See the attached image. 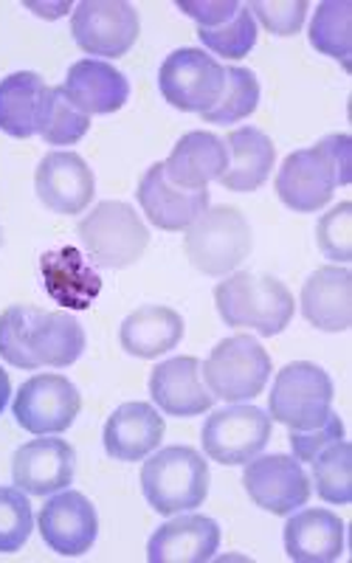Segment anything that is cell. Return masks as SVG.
Segmentation results:
<instances>
[{
	"mask_svg": "<svg viewBox=\"0 0 352 563\" xmlns=\"http://www.w3.org/2000/svg\"><path fill=\"white\" fill-rule=\"evenodd\" d=\"M85 352V330L74 316L14 305L0 313V358L18 369L77 364Z\"/></svg>",
	"mask_w": 352,
	"mask_h": 563,
	"instance_id": "1",
	"label": "cell"
},
{
	"mask_svg": "<svg viewBox=\"0 0 352 563\" xmlns=\"http://www.w3.org/2000/svg\"><path fill=\"white\" fill-rule=\"evenodd\" d=\"M350 180V135L333 133L316 147L296 150L285 158L276 175V195L288 209L314 214L333 200L336 186H346Z\"/></svg>",
	"mask_w": 352,
	"mask_h": 563,
	"instance_id": "2",
	"label": "cell"
},
{
	"mask_svg": "<svg viewBox=\"0 0 352 563\" xmlns=\"http://www.w3.org/2000/svg\"><path fill=\"white\" fill-rule=\"evenodd\" d=\"M215 305L229 327H251L263 339L279 335L294 319V296L276 276L240 271L215 288Z\"/></svg>",
	"mask_w": 352,
	"mask_h": 563,
	"instance_id": "3",
	"label": "cell"
},
{
	"mask_svg": "<svg viewBox=\"0 0 352 563\" xmlns=\"http://www.w3.org/2000/svg\"><path fill=\"white\" fill-rule=\"evenodd\" d=\"M141 493L161 516L195 510L209 493V465L198 451L186 445L158 451L141 467Z\"/></svg>",
	"mask_w": 352,
	"mask_h": 563,
	"instance_id": "4",
	"label": "cell"
},
{
	"mask_svg": "<svg viewBox=\"0 0 352 563\" xmlns=\"http://www.w3.org/2000/svg\"><path fill=\"white\" fill-rule=\"evenodd\" d=\"M251 225L234 206H209V209L186 229L184 251L189 263L209 276L231 274L249 260Z\"/></svg>",
	"mask_w": 352,
	"mask_h": 563,
	"instance_id": "5",
	"label": "cell"
},
{
	"mask_svg": "<svg viewBox=\"0 0 352 563\" xmlns=\"http://www.w3.org/2000/svg\"><path fill=\"white\" fill-rule=\"evenodd\" d=\"M90 263L99 268H130L144 256L150 245V231L133 206L122 200H105L85 214L77 229Z\"/></svg>",
	"mask_w": 352,
	"mask_h": 563,
	"instance_id": "6",
	"label": "cell"
},
{
	"mask_svg": "<svg viewBox=\"0 0 352 563\" xmlns=\"http://www.w3.org/2000/svg\"><path fill=\"white\" fill-rule=\"evenodd\" d=\"M206 389L226 404H243L263 395L271 378V355L254 335H231L200 364Z\"/></svg>",
	"mask_w": 352,
	"mask_h": 563,
	"instance_id": "7",
	"label": "cell"
},
{
	"mask_svg": "<svg viewBox=\"0 0 352 563\" xmlns=\"http://www.w3.org/2000/svg\"><path fill=\"white\" fill-rule=\"evenodd\" d=\"M333 380L310 361H294L276 375L268 397L271 420H279L290 431L319 429L333 415Z\"/></svg>",
	"mask_w": 352,
	"mask_h": 563,
	"instance_id": "8",
	"label": "cell"
},
{
	"mask_svg": "<svg viewBox=\"0 0 352 563\" xmlns=\"http://www.w3.org/2000/svg\"><path fill=\"white\" fill-rule=\"evenodd\" d=\"M158 88L184 113H209L226 88V68L200 48H178L158 70Z\"/></svg>",
	"mask_w": 352,
	"mask_h": 563,
	"instance_id": "9",
	"label": "cell"
},
{
	"mask_svg": "<svg viewBox=\"0 0 352 563\" xmlns=\"http://www.w3.org/2000/svg\"><path fill=\"white\" fill-rule=\"evenodd\" d=\"M79 409H82V395L77 391V386L63 375H52V372L29 378L18 389L12 406L20 429L37 437L68 431L77 420Z\"/></svg>",
	"mask_w": 352,
	"mask_h": 563,
	"instance_id": "10",
	"label": "cell"
},
{
	"mask_svg": "<svg viewBox=\"0 0 352 563\" xmlns=\"http://www.w3.org/2000/svg\"><path fill=\"white\" fill-rule=\"evenodd\" d=\"M139 12L122 0H85L74 9L70 34L90 57H124L139 40Z\"/></svg>",
	"mask_w": 352,
	"mask_h": 563,
	"instance_id": "11",
	"label": "cell"
},
{
	"mask_svg": "<svg viewBox=\"0 0 352 563\" xmlns=\"http://www.w3.org/2000/svg\"><path fill=\"white\" fill-rule=\"evenodd\" d=\"M271 440V417L256 406L231 404L211 411L204 426V451L220 465H245L265 451Z\"/></svg>",
	"mask_w": 352,
	"mask_h": 563,
	"instance_id": "12",
	"label": "cell"
},
{
	"mask_svg": "<svg viewBox=\"0 0 352 563\" xmlns=\"http://www.w3.org/2000/svg\"><path fill=\"white\" fill-rule=\"evenodd\" d=\"M243 485L251 501L274 516H288V512L299 510L308 505L310 493H314L301 462L285 454L254 456L251 462H245Z\"/></svg>",
	"mask_w": 352,
	"mask_h": 563,
	"instance_id": "13",
	"label": "cell"
},
{
	"mask_svg": "<svg viewBox=\"0 0 352 563\" xmlns=\"http://www.w3.org/2000/svg\"><path fill=\"white\" fill-rule=\"evenodd\" d=\"M40 536L57 555L79 558L99 536L97 507L79 490H59L40 510Z\"/></svg>",
	"mask_w": 352,
	"mask_h": 563,
	"instance_id": "14",
	"label": "cell"
},
{
	"mask_svg": "<svg viewBox=\"0 0 352 563\" xmlns=\"http://www.w3.org/2000/svg\"><path fill=\"white\" fill-rule=\"evenodd\" d=\"M77 454L54 434L20 445L12 460V479L29 496H52L74 482Z\"/></svg>",
	"mask_w": 352,
	"mask_h": 563,
	"instance_id": "15",
	"label": "cell"
},
{
	"mask_svg": "<svg viewBox=\"0 0 352 563\" xmlns=\"http://www.w3.org/2000/svg\"><path fill=\"white\" fill-rule=\"evenodd\" d=\"M34 189L45 209L57 214H82L94 200L97 180L88 161L77 153H48L34 173Z\"/></svg>",
	"mask_w": 352,
	"mask_h": 563,
	"instance_id": "16",
	"label": "cell"
},
{
	"mask_svg": "<svg viewBox=\"0 0 352 563\" xmlns=\"http://www.w3.org/2000/svg\"><path fill=\"white\" fill-rule=\"evenodd\" d=\"M139 203L150 223L164 231H186L209 209L206 189H180L164 173V161L153 164L139 180Z\"/></svg>",
	"mask_w": 352,
	"mask_h": 563,
	"instance_id": "17",
	"label": "cell"
},
{
	"mask_svg": "<svg viewBox=\"0 0 352 563\" xmlns=\"http://www.w3.org/2000/svg\"><path fill=\"white\" fill-rule=\"evenodd\" d=\"M63 93L85 115H108L130 99V82L122 70L102 59H79L68 68Z\"/></svg>",
	"mask_w": 352,
	"mask_h": 563,
	"instance_id": "18",
	"label": "cell"
},
{
	"mask_svg": "<svg viewBox=\"0 0 352 563\" xmlns=\"http://www.w3.org/2000/svg\"><path fill=\"white\" fill-rule=\"evenodd\" d=\"M150 395L161 411L173 417L204 415L215 406V395L206 389L200 375V361L180 355L158 364L150 375Z\"/></svg>",
	"mask_w": 352,
	"mask_h": 563,
	"instance_id": "19",
	"label": "cell"
},
{
	"mask_svg": "<svg viewBox=\"0 0 352 563\" xmlns=\"http://www.w3.org/2000/svg\"><path fill=\"white\" fill-rule=\"evenodd\" d=\"M301 316L321 333H344L352 324V274L344 265H324L301 288Z\"/></svg>",
	"mask_w": 352,
	"mask_h": 563,
	"instance_id": "20",
	"label": "cell"
},
{
	"mask_svg": "<svg viewBox=\"0 0 352 563\" xmlns=\"http://www.w3.org/2000/svg\"><path fill=\"white\" fill-rule=\"evenodd\" d=\"M220 527L209 516H178L161 525L147 544V561L153 563H206L218 555Z\"/></svg>",
	"mask_w": 352,
	"mask_h": 563,
	"instance_id": "21",
	"label": "cell"
},
{
	"mask_svg": "<svg viewBox=\"0 0 352 563\" xmlns=\"http://www.w3.org/2000/svg\"><path fill=\"white\" fill-rule=\"evenodd\" d=\"M229 167L226 141L206 130H193L178 141L164 161V173L180 189H206Z\"/></svg>",
	"mask_w": 352,
	"mask_h": 563,
	"instance_id": "22",
	"label": "cell"
},
{
	"mask_svg": "<svg viewBox=\"0 0 352 563\" xmlns=\"http://www.w3.org/2000/svg\"><path fill=\"white\" fill-rule=\"evenodd\" d=\"M164 440V417L150 404H124L105 422V451L119 462L147 460Z\"/></svg>",
	"mask_w": 352,
	"mask_h": 563,
	"instance_id": "23",
	"label": "cell"
},
{
	"mask_svg": "<svg viewBox=\"0 0 352 563\" xmlns=\"http://www.w3.org/2000/svg\"><path fill=\"white\" fill-rule=\"evenodd\" d=\"M285 552L296 563H333L344 552V521L324 507L296 512L285 525Z\"/></svg>",
	"mask_w": 352,
	"mask_h": 563,
	"instance_id": "24",
	"label": "cell"
},
{
	"mask_svg": "<svg viewBox=\"0 0 352 563\" xmlns=\"http://www.w3.org/2000/svg\"><path fill=\"white\" fill-rule=\"evenodd\" d=\"M223 141L226 150H229V167L220 175V184L229 192H254V189H260L268 180L271 169H274V141L256 128L231 130Z\"/></svg>",
	"mask_w": 352,
	"mask_h": 563,
	"instance_id": "25",
	"label": "cell"
},
{
	"mask_svg": "<svg viewBox=\"0 0 352 563\" xmlns=\"http://www.w3.org/2000/svg\"><path fill=\"white\" fill-rule=\"evenodd\" d=\"M48 85L32 70L9 74L0 82V130L12 139H32L40 133L45 104H48Z\"/></svg>",
	"mask_w": 352,
	"mask_h": 563,
	"instance_id": "26",
	"label": "cell"
},
{
	"mask_svg": "<svg viewBox=\"0 0 352 563\" xmlns=\"http://www.w3.org/2000/svg\"><path fill=\"white\" fill-rule=\"evenodd\" d=\"M184 339V319L164 305H144L133 310L119 327L122 350L135 358H158L175 350Z\"/></svg>",
	"mask_w": 352,
	"mask_h": 563,
	"instance_id": "27",
	"label": "cell"
},
{
	"mask_svg": "<svg viewBox=\"0 0 352 563\" xmlns=\"http://www.w3.org/2000/svg\"><path fill=\"white\" fill-rule=\"evenodd\" d=\"M43 279L48 296L57 299L59 305L74 310H85L94 305V299L102 290V279L94 268H88V263L82 260L77 249H59L43 254Z\"/></svg>",
	"mask_w": 352,
	"mask_h": 563,
	"instance_id": "28",
	"label": "cell"
},
{
	"mask_svg": "<svg viewBox=\"0 0 352 563\" xmlns=\"http://www.w3.org/2000/svg\"><path fill=\"white\" fill-rule=\"evenodd\" d=\"M310 45L327 57H336L341 68L350 70L352 7L346 0L319 3L314 20H310Z\"/></svg>",
	"mask_w": 352,
	"mask_h": 563,
	"instance_id": "29",
	"label": "cell"
},
{
	"mask_svg": "<svg viewBox=\"0 0 352 563\" xmlns=\"http://www.w3.org/2000/svg\"><path fill=\"white\" fill-rule=\"evenodd\" d=\"M260 104V82L249 68L229 65L226 68V88L223 97L209 113H204L206 124H234L249 119Z\"/></svg>",
	"mask_w": 352,
	"mask_h": 563,
	"instance_id": "30",
	"label": "cell"
},
{
	"mask_svg": "<svg viewBox=\"0 0 352 563\" xmlns=\"http://www.w3.org/2000/svg\"><path fill=\"white\" fill-rule=\"evenodd\" d=\"M314 485L321 499L330 505H350L352 501V449L346 440L327 445L314 462Z\"/></svg>",
	"mask_w": 352,
	"mask_h": 563,
	"instance_id": "31",
	"label": "cell"
},
{
	"mask_svg": "<svg viewBox=\"0 0 352 563\" xmlns=\"http://www.w3.org/2000/svg\"><path fill=\"white\" fill-rule=\"evenodd\" d=\"M90 130V115H85L82 110H77L74 104L65 99L63 88L48 90V104H45L43 124H40V133L45 144L52 147H68V144H77L85 133Z\"/></svg>",
	"mask_w": 352,
	"mask_h": 563,
	"instance_id": "32",
	"label": "cell"
},
{
	"mask_svg": "<svg viewBox=\"0 0 352 563\" xmlns=\"http://www.w3.org/2000/svg\"><path fill=\"white\" fill-rule=\"evenodd\" d=\"M200 43L211 54L226 59H243L249 57L251 48L256 45V20L249 12V7H240L238 14L218 29H198Z\"/></svg>",
	"mask_w": 352,
	"mask_h": 563,
	"instance_id": "33",
	"label": "cell"
},
{
	"mask_svg": "<svg viewBox=\"0 0 352 563\" xmlns=\"http://www.w3.org/2000/svg\"><path fill=\"white\" fill-rule=\"evenodd\" d=\"M34 530L29 496L20 487H0V555H12L26 547Z\"/></svg>",
	"mask_w": 352,
	"mask_h": 563,
	"instance_id": "34",
	"label": "cell"
},
{
	"mask_svg": "<svg viewBox=\"0 0 352 563\" xmlns=\"http://www.w3.org/2000/svg\"><path fill=\"white\" fill-rule=\"evenodd\" d=\"M316 240H319L321 254L336 260V263H350L352 260V203L344 200L336 209H330L316 225Z\"/></svg>",
	"mask_w": 352,
	"mask_h": 563,
	"instance_id": "35",
	"label": "cell"
},
{
	"mask_svg": "<svg viewBox=\"0 0 352 563\" xmlns=\"http://www.w3.org/2000/svg\"><path fill=\"white\" fill-rule=\"evenodd\" d=\"M249 12L254 14V20L263 23L265 32L276 34V37H294L305 26V18H308V3L305 0H294V3H274V0H254L249 3Z\"/></svg>",
	"mask_w": 352,
	"mask_h": 563,
	"instance_id": "36",
	"label": "cell"
},
{
	"mask_svg": "<svg viewBox=\"0 0 352 563\" xmlns=\"http://www.w3.org/2000/svg\"><path fill=\"white\" fill-rule=\"evenodd\" d=\"M290 451L299 462H314L327 445L344 440V422H341L339 415H330L319 429L310 431H290Z\"/></svg>",
	"mask_w": 352,
	"mask_h": 563,
	"instance_id": "37",
	"label": "cell"
},
{
	"mask_svg": "<svg viewBox=\"0 0 352 563\" xmlns=\"http://www.w3.org/2000/svg\"><path fill=\"white\" fill-rule=\"evenodd\" d=\"M243 7V3H238V0H226V3H204V0H180L178 9L184 14H189L193 20H198L200 29H218L223 26V23H229L234 14H238V9Z\"/></svg>",
	"mask_w": 352,
	"mask_h": 563,
	"instance_id": "38",
	"label": "cell"
},
{
	"mask_svg": "<svg viewBox=\"0 0 352 563\" xmlns=\"http://www.w3.org/2000/svg\"><path fill=\"white\" fill-rule=\"evenodd\" d=\"M29 9L40 12L43 18H63L65 12H70V3H57V7H43V3H26Z\"/></svg>",
	"mask_w": 352,
	"mask_h": 563,
	"instance_id": "39",
	"label": "cell"
},
{
	"mask_svg": "<svg viewBox=\"0 0 352 563\" xmlns=\"http://www.w3.org/2000/svg\"><path fill=\"white\" fill-rule=\"evenodd\" d=\"M9 395H12V380H9L7 369L0 366V415H3V409L9 406Z\"/></svg>",
	"mask_w": 352,
	"mask_h": 563,
	"instance_id": "40",
	"label": "cell"
},
{
	"mask_svg": "<svg viewBox=\"0 0 352 563\" xmlns=\"http://www.w3.org/2000/svg\"><path fill=\"white\" fill-rule=\"evenodd\" d=\"M0 240H3V234H0Z\"/></svg>",
	"mask_w": 352,
	"mask_h": 563,
	"instance_id": "41",
	"label": "cell"
}]
</instances>
